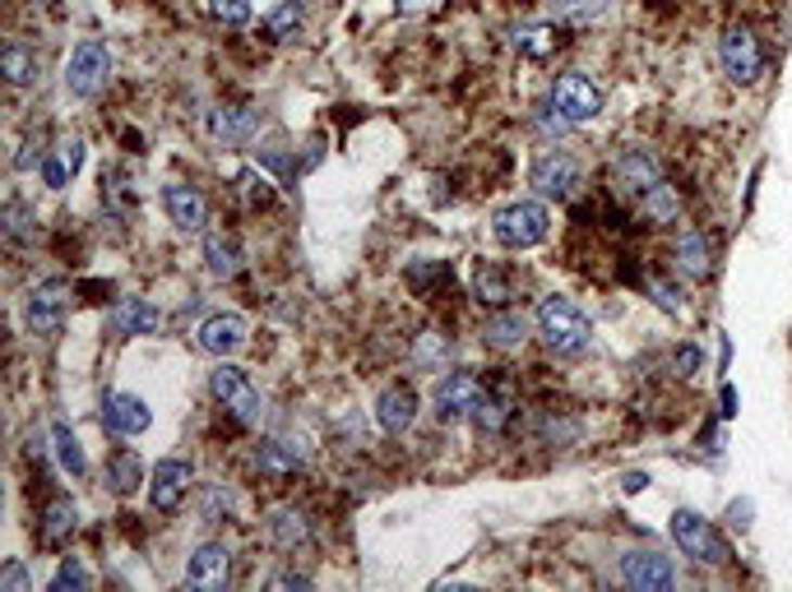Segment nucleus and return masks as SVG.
<instances>
[{
    "mask_svg": "<svg viewBox=\"0 0 792 592\" xmlns=\"http://www.w3.org/2000/svg\"><path fill=\"white\" fill-rule=\"evenodd\" d=\"M209 5H214V14L228 28H241V24L251 20V0H209Z\"/></svg>",
    "mask_w": 792,
    "mask_h": 592,
    "instance_id": "38",
    "label": "nucleus"
},
{
    "mask_svg": "<svg viewBox=\"0 0 792 592\" xmlns=\"http://www.w3.org/2000/svg\"><path fill=\"white\" fill-rule=\"evenodd\" d=\"M482 338H487L496 352H514V347H524V338H528V320L520 310H496V316L482 324Z\"/></svg>",
    "mask_w": 792,
    "mask_h": 592,
    "instance_id": "21",
    "label": "nucleus"
},
{
    "mask_svg": "<svg viewBox=\"0 0 792 592\" xmlns=\"http://www.w3.org/2000/svg\"><path fill=\"white\" fill-rule=\"evenodd\" d=\"M663 181V167H659V158L653 153H644V149H622L612 158V185H616V195H626V200H640L649 185H659Z\"/></svg>",
    "mask_w": 792,
    "mask_h": 592,
    "instance_id": "8",
    "label": "nucleus"
},
{
    "mask_svg": "<svg viewBox=\"0 0 792 592\" xmlns=\"http://www.w3.org/2000/svg\"><path fill=\"white\" fill-rule=\"evenodd\" d=\"M0 592H28L24 565H5V574H0Z\"/></svg>",
    "mask_w": 792,
    "mask_h": 592,
    "instance_id": "41",
    "label": "nucleus"
},
{
    "mask_svg": "<svg viewBox=\"0 0 792 592\" xmlns=\"http://www.w3.org/2000/svg\"><path fill=\"white\" fill-rule=\"evenodd\" d=\"M677 269L691 273V278L710 273V241H704V232H681L677 236Z\"/></svg>",
    "mask_w": 792,
    "mask_h": 592,
    "instance_id": "29",
    "label": "nucleus"
},
{
    "mask_svg": "<svg viewBox=\"0 0 792 592\" xmlns=\"http://www.w3.org/2000/svg\"><path fill=\"white\" fill-rule=\"evenodd\" d=\"M163 208H167V218L177 222V228L186 232V236H195V232H204V222H209V204H204V195L195 185H163Z\"/></svg>",
    "mask_w": 792,
    "mask_h": 592,
    "instance_id": "16",
    "label": "nucleus"
},
{
    "mask_svg": "<svg viewBox=\"0 0 792 592\" xmlns=\"http://www.w3.org/2000/svg\"><path fill=\"white\" fill-rule=\"evenodd\" d=\"M375 422H381L389 435L408 430L412 422H418V394H412L408 385H389L381 398H375Z\"/></svg>",
    "mask_w": 792,
    "mask_h": 592,
    "instance_id": "18",
    "label": "nucleus"
},
{
    "mask_svg": "<svg viewBox=\"0 0 792 592\" xmlns=\"http://www.w3.org/2000/svg\"><path fill=\"white\" fill-rule=\"evenodd\" d=\"M5 232H10V241H28V214H24V204H5Z\"/></svg>",
    "mask_w": 792,
    "mask_h": 592,
    "instance_id": "39",
    "label": "nucleus"
},
{
    "mask_svg": "<svg viewBox=\"0 0 792 592\" xmlns=\"http://www.w3.org/2000/svg\"><path fill=\"white\" fill-rule=\"evenodd\" d=\"M107 75H112V56L102 42H79L71 51V61H65V89L75 98H93L107 83Z\"/></svg>",
    "mask_w": 792,
    "mask_h": 592,
    "instance_id": "6",
    "label": "nucleus"
},
{
    "mask_svg": "<svg viewBox=\"0 0 792 592\" xmlns=\"http://www.w3.org/2000/svg\"><path fill=\"white\" fill-rule=\"evenodd\" d=\"M269 588H311V579L306 574H273Z\"/></svg>",
    "mask_w": 792,
    "mask_h": 592,
    "instance_id": "45",
    "label": "nucleus"
},
{
    "mask_svg": "<svg viewBox=\"0 0 792 592\" xmlns=\"http://www.w3.org/2000/svg\"><path fill=\"white\" fill-rule=\"evenodd\" d=\"M718 61H723V69H728V79H737V83H755V79H761V69H765L761 42H755V33H751V28H742V24L723 33V42H718Z\"/></svg>",
    "mask_w": 792,
    "mask_h": 592,
    "instance_id": "7",
    "label": "nucleus"
},
{
    "mask_svg": "<svg viewBox=\"0 0 792 592\" xmlns=\"http://www.w3.org/2000/svg\"><path fill=\"white\" fill-rule=\"evenodd\" d=\"M0 69H5V79L14 89H24V83L38 79V56H33L28 47H5V56H0Z\"/></svg>",
    "mask_w": 792,
    "mask_h": 592,
    "instance_id": "31",
    "label": "nucleus"
},
{
    "mask_svg": "<svg viewBox=\"0 0 792 592\" xmlns=\"http://www.w3.org/2000/svg\"><path fill=\"white\" fill-rule=\"evenodd\" d=\"M695 365H700V352H695V347H681V352H677V371L695 375Z\"/></svg>",
    "mask_w": 792,
    "mask_h": 592,
    "instance_id": "46",
    "label": "nucleus"
},
{
    "mask_svg": "<svg viewBox=\"0 0 792 592\" xmlns=\"http://www.w3.org/2000/svg\"><path fill=\"white\" fill-rule=\"evenodd\" d=\"M533 324H538L542 347L557 357H575L589 347V320H584V310L571 301V296H542Z\"/></svg>",
    "mask_w": 792,
    "mask_h": 592,
    "instance_id": "1",
    "label": "nucleus"
},
{
    "mask_svg": "<svg viewBox=\"0 0 792 592\" xmlns=\"http://www.w3.org/2000/svg\"><path fill=\"white\" fill-rule=\"evenodd\" d=\"M209 130H214V139H222V144H246V139L260 130V112L218 107V112H209Z\"/></svg>",
    "mask_w": 792,
    "mask_h": 592,
    "instance_id": "19",
    "label": "nucleus"
},
{
    "mask_svg": "<svg viewBox=\"0 0 792 592\" xmlns=\"http://www.w3.org/2000/svg\"><path fill=\"white\" fill-rule=\"evenodd\" d=\"M51 445H56V459H61V467L71 477H84L89 473V459H84V445H79V435L65 426V422H56L51 426Z\"/></svg>",
    "mask_w": 792,
    "mask_h": 592,
    "instance_id": "28",
    "label": "nucleus"
},
{
    "mask_svg": "<svg viewBox=\"0 0 792 592\" xmlns=\"http://www.w3.org/2000/svg\"><path fill=\"white\" fill-rule=\"evenodd\" d=\"M241 181H246V195H251V200H260V204H269V200H273V190H269V181H265V177H255V171H246Z\"/></svg>",
    "mask_w": 792,
    "mask_h": 592,
    "instance_id": "42",
    "label": "nucleus"
},
{
    "mask_svg": "<svg viewBox=\"0 0 792 592\" xmlns=\"http://www.w3.org/2000/svg\"><path fill=\"white\" fill-rule=\"evenodd\" d=\"M644 481H649L644 473H630V477L622 481V486H626V496H635V491H644Z\"/></svg>",
    "mask_w": 792,
    "mask_h": 592,
    "instance_id": "49",
    "label": "nucleus"
},
{
    "mask_svg": "<svg viewBox=\"0 0 792 592\" xmlns=\"http://www.w3.org/2000/svg\"><path fill=\"white\" fill-rule=\"evenodd\" d=\"M552 107L571 120V126H584V120H598L602 112V93L593 89V79L584 75H561L552 83Z\"/></svg>",
    "mask_w": 792,
    "mask_h": 592,
    "instance_id": "9",
    "label": "nucleus"
},
{
    "mask_svg": "<svg viewBox=\"0 0 792 592\" xmlns=\"http://www.w3.org/2000/svg\"><path fill=\"white\" fill-rule=\"evenodd\" d=\"M514 47H520V51H524V56H533V61H542V56H547V51H552V47H557V33H552V28H547V24H533V28H520V33H514Z\"/></svg>",
    "mask_w": 792,
    "mask_h": 592,
    "instance_id": "34",
    "label": "nucleus"
},
{
    "mask_svg": "<svg viewBox=\"0 0 792 592\" xmlns=\"http://www.w3.org/2000/svg\"><path fill=\"white\" fill-rule=\"evenodd\" d=\"M269 532H273V542L288 546V551H297V546L306 542V537H311V528H306V518H302L297 510H273Z\"/></svg>",
    "mask_w": 792,
    "mask_h": 592,
    "instance_id": "30",
    "label": "nucleus"
},
{
    "mask_svg": "<svg viewBox=\"0 0 792 592\" xmlns=\"http://www.w3.org/2000/svg\"><path fill=\"white\" fill-rule=\"evenodd\" d=\"M653 296H659V306H673V310H681V301H677V287H667V283H653Z\"/></svg>",
    "mask_w": 792,
    "mask_h": 592,
    "instance_id": "47",
    "label": "nucleus"
},
{
    "mask_svg": "<svg viewBox=\"0 0 792 592\" xmlns=\"http://www.w3.org/2000/svg\"><path fill=\"white\" fill-rule=\"evenodd\" d=\"M140 477H144V467H140V459H135V454H116L107 463V481H112L116 496H130L135 486H140Z\"/></svg>",
    "mask_w": 792,
    "mask_h": 592,
    "instance_id": "33",
    "label": "nucleus"
},
{
    "mask_svg": "<svg viewBox=\"0 0 792 592\" xmlns=\"http://www.w3.org/2000/svg\"><path fill=\"white\" fill-rule=\"evenodd\" d=\"M61 158H65V167H71V171L84 167V144H79V139H65V144H61Z\"/></svg>",
    "mask_w": 792,
    "mask_h": 592,
    "instance_id": "43",
    "label": "nucleus"
},
{
    "mask_svg": "<svg viewBox=\"0 0 792 592\" xmlns=\"http://www.w3.org/2000/svg\"><path fill=\"white\" fill-rule=\"evenodd\" d=\"M640 214L649 218V222H673L677 214H681V195H677V185L673 181H659V185H649L640 200Z\"/></svg>",
    "mask_w": 792,
    "mask_h": 592,
    "instance_id": "24",
    "label": "nucleus"
},
{
    "mask_svg": "<svg viewBox=\"0 0 792 592\" xmlns=\"http://www.w3.org/2000/svg\"><path fill=\"white\" fill-rule=\"evenodd\" d=\"M528 181H533V190H538L542 200H571L575 185H579V163L571 158V153H561V149L542 153V158L533 163Z\"/></svg>",
    "mask_w": 792,
    "mask_h": 592,
    "instance_id": "10",
    "label": "nucleus"
},
{
    "mask_svg": "<svg viewBox=\"0 0 792 592\" xmlns=\"http://www.w3.org/2000/svg\"><path fill=\"white\" fill-rule=\"evenodd\" d=\"M510 412H514V398H510V389H506V385H496V389L482 385V398H477V408H473L477 430L496 435V430H501V426L510 422Z\"/></svg>",
    "mask_w": 792,
    "mask_h": 592,
    "instance_id": "22",
    "label": "nucleus"
},
{
    "mask_svg": "<svg viewBox=\"0 0 792 592\" xmlns=\"http://www.w3.org/2000/svg\"><path fill=\"white\" fill-rule=\"evenodd\" d=\"M84 583H89V574H84V565L75 561V555H65L61 569H56V579H51V592H79Z\"/></svg>",
    "mask_w": 792,
    "mask_h": 592,
    "instance_id": "37",
    "label": "nucleus"
},
{
    "mask_svg": "<svg viewBox=\"0 0 792 592\" xmlns=\"http://www.w3.org/2000/svg\"><path fill=\"white\" fill-rule=\"evenodd\" d=\"M186 486H191V463L186 459H163V463L149 467V504L158 514L177 510L186 500Z\"/></svg>",
    "mask_w": 792,
    "mask_h": 592,
    "instance_id": "12",
    "label": "nucleus"
},
{
    "mask_svg": "<svg viewBox=\"0 0 792 592\" xmlns=\"http://www.w3.org/2000/svg\"><path fill=\"white\" fill-rule=\"evenodd\" d=\"M75 524H79V510H75V500H65V496H56L42 510V542H65V537L75 532Z\"/></svg>",
    "mask_w": 792,
    "mask_h": 592,
    "instance_id": "26",
    "label": "nucleus"
},
{
    "mask_svg": "<svg viewBox=\"0 0 792 592\" xmlns=\"http://www.w3.org/2000/svg\"><path fill=\"white\" fill-rule=\"evenodd\" d=\"M673 542L681 546V555H691V561H700V565H728V555H732L728 542H723V532L695 510L673 514Z\"/></svg>",
    "mask_w": 792,
    "mask_h": 592,
    "instance_id": "4",
    "label": "nucleus"
},
{
    "mask_svg": "<svg viewBox=\"0 0 792 592\" xmlns=\"http://www.w3.org/2000/svg\"><path fill=\"white\" fill-rule=\"evenodd\" d=\"M42 181H47L51 190H61L65 181H71V167H65L61 153H56V158H42Z\"/></svg>",
    "mask_w": 792,
    "mask_h": 592,
    "instance_id": "40",
    "label": "nucleus"
},
{
    "mask_svg": "<svg viewBox=\"0 0 792 592\" xmlns=\"http://www.w3.org/2000/svg\"><path fill=\"white\" fill-rule=\"evenodd\" d=\"M297 24H302V5H297V0H283V5H279V10H273L269 20H265L269 38H288V33L297 28Z\"/></svg>",
    "mask_w": 792,
    "mask_h": 592,
    "instance_id": "36",
    "label": "nucleus"
},
{
    "mask_svg": "<svg viewBox=\"0 0 792 592\" xmlns=\"http://www.w3.org/2000/svg\"><path fill=\"white\" fill-rule=\"evenodd\" d=\"M473 296L482 306H510V296H514V283L501 273V269H491V265H482L477 273H473Z\"/></svg>",
    "mask_w": 792,
    "mask_h": 592,
    "instance_id": "27",
    "label": "nucleus"
},
{
    "mask_svg": "<svg viewBox=\"0 0 792 592\" xmlns=\"http://www.w3.org/2000/svg\"><path fill=\"white\" fill-rule=\"evenodd\" d=\"M728 518H732V528H746L751 524V504H732Z\"/></svg>",
    "mask_w": 792,
    "mask_h": 592,
    "instance_id": "48",
    "label": "nucleus"
},
{
    "mask_svg": "<svg viewBox=\"0 0 792 592\" xmlns=\"http://www.w3.org/2000/svg\"><path fill=\"white\" fill-rule=\"evenodd\" d=\"M209 389H214V398L222 403V412H228L232 422H241V426H260L265 422V398L255 394L246 371H237V365L218 361V371L209 375Z\"/></svg>",
    "mask_w": 792,
    "mask_h": 592,
    "instance_id": "3",
    "label": "nucleus"
},
{
    "mask_svg": "<svg viewBox=\"0 0 792 592\" xmlns=\"http://www.w3.org/2000/svg\"><path fill=\"white\" fill-rule=\"evenodd\" d=\"M200 347L209 357H218V361H228V357H237L241 347H246V338H251V324L241 320V316H232V310H222V316H209L200 324Z\"/></svg>",
    "mask_w": 792,
    "mask_h": 592,
    "instance_id": "11",
    "label": "nucleus"
},
{
    "mask_svg": "<svg viewBox=\"0 0 792 592\" xmlns=\"http://www.w3.org/2000/svg\"><path fill=\"white\" fill-rule=\"evenodd\" d=\"M547 228H552V218H547V204H538V200H514L491 222L496 241H501V246H510V250L538 246V241H547Z\"/></svg>",
    "mask_w": 792,
    "mask_h": 592,
    "instance_id": "2",
    "label": "nucleus"
},
{
    "mask_svg": "<svg viewBox=\"0 0 792 592\" xmlns=\"http://www.w3.org/2000/svg\"><path fill=\"white\" fill-rule=\"evenodd\" d=\"M477 398H482L477 375H469V371H450V375H445L440 385H436V416H440V422H459V416H473Z\"/></svg>",
    "mask_w": 792,
    "mask_h": 592,
    "instance_id": "14",
    "label": "nucleus"
},
{
    "mask_svg": "<svg viewBox=\"0 0 792 592\" xmlns=\"http://www.w3.org/2000/svg\"><path fill=\"white\" fill-rule=\"evenodd\" d=\"M622 579L644 592H667L677 583V569L659 551H630V555H622Z\"/></svg>",
    "mask_w": 792,
    "mask_h": 592,
    "instance_id": "13",
    "label": "nucleus"
},
{
    "mask_svg": "<svg viewBox=\"0 0 792 592\" xmlns=\"http://www.w3.org/2000/svg\"><path fill=\"white\" fill-rule=\"evenodd\" d=\"M602 14V0H557V20L565 24H593Z\"/></svg>",
    "mask_w": 792,
    "mask_h": 592,
    "instance_id": "35",
    "label": "nucleus"
},
{
    "mask_svg": "<svg viewBox=\"0 0 792 592\" xmlns=\"http://www.w3.org/2000/svg\"><path fill=\"white\" fill-rule=\"evenodd\" d=\"M228 574H232V551L222 542H204L191 555V565H186V583L200 588V592H218L228 583Z\"/></svg>",
    "mask_w": 792,
    "mask_h": 592,
    "instance_id": "15",
    "label": "nucleus"
},
{
    "mask_svg": "<svg viewBox=\"0 0 792 592\" xmlns=\"http://www.w3.org/2000/svg\"><path fill=\"white\" fill-rule=\"evenodd\" d=\"M538 126H542V130H547V134H552V130H557V134H561V130H571V120H565V116H561V112H557V116H552V107H542V116H538Z\"/></svg>",
    "mask_w": 792,
    "mask_h": 592,
    "instance_id": "44",
    "label": "nucleus"
},
{
    "mask_svg": "<svg viewBox=\"0 0 792 592\" xmlns=\"http://www.w3.org/2000/svg\"><path fill=\"white\" fill-rule=\"evenodd\" d=\"M65 306H71V287L61 283V278H47V283H38L28 292L24 301V320L38 338H56L61 324H65Z\"/></svg>",
    "mask_w": 792,
    "mask_h": 592,
    "instance_id": "5",
    "label": "nucleus"
},
{
    "mask_svg": "<svg viewBox=\"0 0 792 592\" xmlns=\"http://www.w3.org/2000/svg\"><path fill=\"white\" fill-rule=\"evenodd\" d=\"M408 283L418 287L422 296H432L436 287H450V265H436V259H418V265H408Z\"/></svg>",
    "mask_w": 792,
    "mask_h": 592,
    "instance_id": "32",
    "label": "nucleus"
},
{
    "mask_svg": "<svg viewBox=\"0 0 792 592\" xmlns=\"http://www.w3.org/2000/svg\"><path fill=\"white\" fill-rule=\"evenodd\" d=\"M112 329L126 338L153 334V329H158V306H149L144 296H126V301H116V310H112Z\"/></svg>",
    "mask_w": 792,
    "mask_h": 592,
    "instance_id": "20",
    "label": "nucleus"
},
{
    "mask_svg": "<svg viewBox=\"0 0 792 592\" xmlns=\"http://www.w3.org/2000/svg\"><path fill=\"white\" fill-rule=\"evenodd\" d=\"M255 463L265 467V473H297V467L306 463V449L292 445V440H265L260 449H255Z\"/></svg>",
    "mask_w": 792,
    "mask_h": 592,
    "instance_id": "23",
    "label": "nucleus"
},
{
    "mask_svg": "<svg viewBox=\"0 0 792 592\" xmlns=\"http://www.w3.org/2000/svg\"><path fill=\"white\" fill-rule=\"evenodd\" d=\"M204 265H209L214 278H237L241 273V246L232 236H222V232L204 236Z\"/></svg>",
    "mask_w": 792,
    "mask_h": 592,
    "instance_id": "25",
    "label": "nucleus"
},
{
    "mask_svg": "<svg viewBox=\"0 0 792 592\" xmlns=\"http://www.w3.org/2000/svg\"><path fill=\"white\" fill-rule=\"evenodd\" d=\"M153 422V412L144 398L135 394H107L102 398V426H107L112 435H144Z\"/></svg>",
    "mask_w": 792,
    "mask_h": 592,
    "instance_id": "17",
    "label": "nucleus"
}]
</instances>
